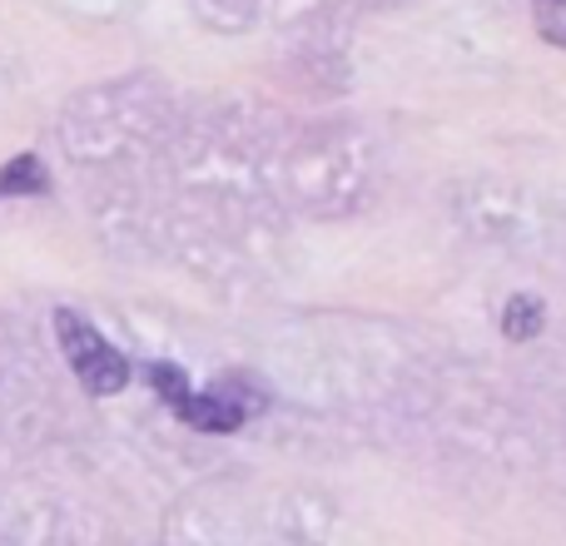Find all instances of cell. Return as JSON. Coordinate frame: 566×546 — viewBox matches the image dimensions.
<instances>
[{
	"mask_svg": "<svg viewBox=\"0 0 566 546\" xmlns=\"http://www.w3.org/2000/svg\"><path fill=\"white\" fill-rule=\"evenodd\" d=\"M55 338H60V348H65L75 378L85 382L90 392L109 398V392H119L129 382V358L119 348H109L105 333L90 318H80L75 308H55Z\"/></svg>",
	"mask_w": 566,
	"mask_h": 546,
	"instance_id": "obj_1",
	"label": "cell"
},
{
	"mask_svg": "<svg viewBox=\"0 0 566 546\" xmlns=\"http://www.w3.org/2000/svg\"><path fill=\"white\" fill-rule=\"evenodd\" d=\"M264 408H269V398L254 388V378H224L209 392H189L175 412H179V422H189L195 432H239Z\"/></svg>",
	"mask_w": 566,
	"mask_h": 546,
	"instance_id": "obj_2",
	"label": "cell"
},
{
	"mask_svg": "<svg viewBox=\"0 0 566 546\" xmlns=\"http://www.w3.org/2000/svg\"><path fill=\"white\" fill-rule=\"evenodd\" d=\"M50 189V175L35 155H15L6 169H0V199L6 195H45Z\"/></svg>",
	"mask_w": 566,
	"mask_h": 546,
	"instance_id": "obj_3",
	"label": "cell"
},
{
	"mask_svg": "<svg viewBox=\"0 0 566 546\" xmlns=\"http://www.w3.org/2000/svg\"><path fill=\"white\" fill-rule=\"evenodd\" d=\"M542 323H547V313H542V298H532V293H517L507 303V313H502V333L512 343H532L542 333Z\"/></svg>",
	"mask_w": 566,
	"mask_h": 546,
	"instance_id": "obj_4",
	"label": "cell"
},
{
	"mask_svg": "<svg viewBox=\"0 0 566 546\" xmlns=\"http://www.w3.org/2000/svg\"><path fill=\"white\" fill-rule=\"evenodd\" d=\"M149 382H155V392L169 408H179V402L189 398V378L179 368H169V363H149Z\"/></svg>",
	"mask_w": 566,
	"mask_h": 546,
	"instance_id": "obj_5",
	"label": "cell"
},
{
	"mask_svg": "<svg viewBox=\"0 0 566 546\" xmlns=\"http://www.w3.org/2000/svg\"><path fill=\"white\" fill-rule=\"evenodd\" d=\"M542 35H547L552 45H566V30L562 25H542Z\"/></svg>",
	"mask_w": 566,
	"mask_h": 546,
	"instance_id": "obj_6",
	"label": "cell"
},
{
	"mask_svg": "<svg viewBox=\"0 0 566 546\" xmlns=\"http://www.w3.org/2000/svg\"><path fill=\"white\" fill-rule=\"evenodd\" d=\"M537 6H566V0H537Z\"/></svg>",
	"mask_w": 566,
	"mask_h": 546,
	"instance_id": "obj_7",
	"label": "cell"
}]
</instances>
